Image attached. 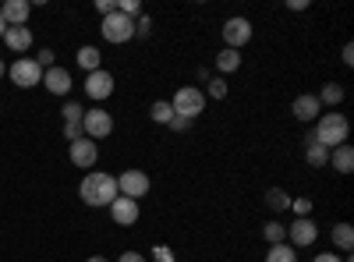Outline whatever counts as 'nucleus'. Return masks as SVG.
Segmentation results:
<instances>
[{
  "mask_svg": "<svg viewBox=\"0 0 354 262\" xmlns=\"http://www.w3.org/2000/svg\"><path fill=\"white\" fill-rule=\"evenodd\" d=\"M78 195H82L85 206L106 209L110 202L117 198V178H113V174H103V170H93V174H85V178H82Z\"/></svg>",
  "mask_w": 354,
  "mask_h": 262,
  "instance_id": "1",
  "label": "nucleus"
},
{
  "mask_svg": "<svg viewBox=\"0 0 354 262\" xmlns=\"http://www.w3.org/2000/svg\"><path fill=\"white\" fill-rule=\"evenodd\" d=\"M347 135H351V121L344 118V113H337V110H330V113L322 110L319 121H315V128H312V138H315L319 145H326V149H337V145H344Z\"/></svg>",
  "mask_w": 354,
  "mask_h": 262,
  "instance_id": "2",
  "label": "nucleus"
},
{
  "mask_svg": "<svg viewBox=\"0 0 354 262\" xmlns=\"http://www.w3.org/2000/svg\"><path fill=\"white\" fill-rule=\"evenodd\" d=\"M170 106H174L177 118H185V121H198L202 113H205V93L198 89V85H181V89L174 93Z\"/></svg>",
  "mask_w": 354,
  "mask_h": 262,
  "instance_id": "3",
  "label": "nucleus"
},
{
  "mask_svg": "<svg viewBox=\"0 0 354 262\" xmlns=\"http://www.w3.org/2000/svg\"><path fill=\"white\" fill-rule=\"evenodd\" d=\"M100 32H103V39H106V43L124 46V43H131V39H135V18H128V15H121V11H113V15H106V18H103Z\"/></svg>",
  "mask_w": 354,
  "mask_h": 262,
  "instance_id": "4",
  "label": "nucleus"
},
{
  "mask_svg": "<svg viewBox=\"0 0 354 262\" xmlns=\"http://www.w3.org/2000/svg\"><path fill=\"white\" fill-rule=\"evenodd\" d=\"M8 78L18 85V89H36V85H43V68L36 64V57H18V61L8 68Z\"/></svg>",
  "mask_w": 354,
  "mask_h": 262,
  "instance_id": "5",
  "label": "nucleus"
},
{
  "mask_svg": "<svg viewBox=\"0 0 354 262\" xmlns=\"http://www.w3.org/2000/svg\"><path fill=\"white\" fill-rule=\"evenodd\" d=\"M153 188V178L145 170H124V174H117V195H124V198H145Z\"/></svg>",
  "mask_w": 354,
  "mask_h": 262,
  "instance_id": "6",
  "label": "nucleus"
},
{
  "mask_svg": "<svg viewBox=\"0 0 354 262\" xmlns=\"http://www.w3.org/2000/svg\"><path fill=\"white\" fill-rule=\"evenodd\" d=\"M252 32H255L252 21L241 18V15L227 18L223 28H220V36H223V46H227V50H241V46H248V43H252Z\"/></svg>",
  "mask_w": 354,
  "mask_h": 262,
  "instance_id": "7",
  "label": "nucleus"
},
{
  "mask_svg": "<svg viewBox=\"0 0 354 262\" xmlns=\"http://www.w3.org/2000/svg\"><path fill=\"white\" fill-rule=\"evenodd\" d=\"M319 241V223L312 216H301V220H294L287 223V245L294 252H301V248H312Z\"/></svg>",
  "mask_w": 354,
  "mask_h": 262,
  "instance_id": "8",
  "label": "nucleus"
},
{
  "mask_svg": "<svg viewBox=\"0 0 354 262\" xmlns=\"http://www.w3.org/2000/svg\"><path fill=\"white\" fill-rule=\"evenodd\" d=\"M82 135L85 138H93V142H100V138H110L113 135V118L106 110H85V118H82Z\"/></svg>",
  "mask_w": 354,
  "mask_h": 262,
  "instance_id": "9",
  "label": "nucleus"
},
{
  "mask_svg": "<svg viewBox=\"0 0 354 262\" xmlns=\"http://www.w3.org/2000/svg\"><path fill=\"white\" fill-rule=\"evenodd\" d=\"M68 160L78 167V170H88V167H96V160H100V145L93 142V138H78V142H71L68 145Z\"/></svg>",
  "mask_w": 354,
  "mask_h": 262,
  "instance_id": "10",
  "label": "nucleus"
},
{
  "mask_svg": "<svg viewBox=\"0 0 354 262\" xmlns=\"http://www.w3.org/2000/svg\"><path fill=\"white\" fill-rule=\"evenodd\" d=\"M106 209H110V220H113L117 227H135L138 216H142V206H138L135 198H124V195H117Z\"/></svg>",
  "mask_w": 354,
  "mask_h": 262,
  "instance_id": "11",
  "label": "nucleus"
},
{
  "mask_svg": "<svg viewBox=\"0 0 354 262\" xmlns=\"http://www.w3.org/2000/svg\"><path fill=\"white\" fill-rule=\"evenodd\" d=\"M113 75L106 71V68H100V71H93V75H88L85 78V96L88 100H96V103H103V100H110L113 96Z\"/></svg>",
  "mask_w": 354,
  "mask_h": 262,
  "instance_id": "12",
  "label": "nucleus"
},
{
  "mask_svg": "<svg viewBox=\"0 0 354 262\" xmlns=\"http://www.w3.org/2000/svg\"><path fill=\"white\" fill-rule=\"evenodd\" d=\"M290 113H294V118H298L301 124H312V121H319L322 106H319V100H315L312 93H301V96H294V103H290Z\"/></svg>",
  "mask_w": 354,
  "mask_h": 262,
  "instance_id": "13",
  "label": "nucleus"
},
{
  "mask_svg": "<svg viewBox=\"0 0 354 262\" xmlns=\"http://www.w3.org/2000/svg\"><path fill=\"white\" fill-rule=\"evenodd\" d=\"M43 85H46V93H53V96H68L71 93V71L53 64L50 71H43Z\"/></svg>",
  "mask_w": 354,
  "mask_h": 262,
  "instance_id": "14",
  "label": "nucleus"
},
{
  "mask_svg": "<svg viewBox=\"0 0 354 262\" xmlns=\"http://www.w3.org/2000/svg\"><path fill=\"white\" fill-rule=\"evenodd\" d=\"M0 15H4L8 28L25 25V21H28V15H32V0H8V4H0Z\"/></svg>",
  "mask_w": 354,
  "mask_h": 262,
  "instance_id": "15",
  "label": "nucleus"
},
{
  "mask_svg": "<svg viewBox=\"0 0 354 262\" xmlns=\"http://www.w3.org/2000/svg\"><path fill=\"white\" fill-rule=\"evenodd\" d=\"M305 163L315 167V170L330 167V149H326V145H319V142L312 138V131H308V138H305Z\"/></svg>",
  "mask_w": 354,
  "mask_h": 262,
  "instance_id": "16",
  "label": "nucleus"
},
{
  "mask_svg": "<svg viewBox=\"0 0 354 262\" xmlns=\"http://www.w3.org/2000/svg\"><path fill=\"white\" fill-rule=\"evenodd\" d=\"M4 43H8V50H15V53H25L28 46H32V28H25V25H15V28H8V32H4Z\"/></svg>",
  "mask_w": 354,
  "mask_h": 262,
  "instance_id": "17",
  "label": "nucleus"
},
{
  "mask_svg": "<svg viewBox=\"0 0 354 262\" xmlns=\"http://www.w3.org/2000/svg\"><path fill=\"white\" fill-rule=\"evenodd\" d=\"M330 167H333L337 174H351V170H354V149H351V142L330 149Z\"/></svg>",
  "mask_w": 354,
  "mask_h": 262,
  "instance_id": "18",
  "label": "nucleus"
},
{
  "mask_svg": "<svg viewBox=\"0 0 354 262\" xmlns=\"http://www.w3.org/2000/svg\"><path fill=\"white\" fill-rule=\"evenodd\" d=\"M234 71H241V50H220L216 53V75L220 78H227V75H234Z\"/></svg>",
  "mask_w": 354,
  "mask_h": 262,
  "instance_id": "19",
  "label": "nucleus"
},
{
  "mask_svg": "<svg viewBox=\"0 0 354 262\" xmlns=\"http://www.w3.org/2000/svg\"><path fill=\"white\" fill-rule=\"evenodd\" d=\"M75 61H78V68L82 71H100L103 68V53H100V46H78V53H75Z\"/></svg>",
  "mask_w": 354,
  "mask_h": 262,
  "instance_id": "20",
  "label": "nucleus"
},
{
  "mask_svg": "<svg viewBox=\"0 0 354 262\" xmlns=\"http://www.w3.org/2000/svg\"><path fill=\"white\" fill-rule=\"evenodd\" d=\"M344 96H347V93H344V85H340V82H326V85H322V93H319L315 100H319V106L337 110V106L344 103Z\"/></svg>",
  "mask_w": 354,
  "mask_h": 262,
  "instance_id": "21",
  "label": "nucleus"
},
{
  "mask_svg": "<svg viewBox=\"0 0 354 262\" xmlns=\"http://www.w3.org/2000/svg\"><path fill=\"white\" fill-rule=\"evenodd\" d=\"M333 245H337V252H344V255L354 248V227H351V223H337V227H333Z\"/></svg>",
  "mask_w": 354,
  "mask_h": 262,
  "instance_id": "22",
  "label": "nucleus"
},
{
  "mask_svg": "<svg viewBox=\"0 0 354 262\" xmlns=\"http://www.w3.org/2000/svg\"><path fill=\"white\" fill-rule=\"evenodd\" d=\"M149 121H153V124H170V121H174V106H170V100H156V103L149 106Z\"/></svg>",
  "mask_w": 354,
  "mask_h": 262,
  "instance_id": "23",
  "label": "nucleus"
},
{
  "mask_svg": "<svg viewBox=\"0 0 354 262\" xmlns=\"http://www.w3.org/2000/svg\"><path fill=\"white\" fill-rule=\"evenodd\" d=\"M205 100H227V93H230V85H227V78H220V75H213L209 82H205Z\"/></svg>",
  "mask_w": 354,
  "mask_h": 262,
  "instance_id": "24",
  "label": "nucleus"
},
{
  "mask_svg": "<svg viewBox=\"0 0 354 262\" xmlns=\"http://www.w3.org/2000/svg\"><path fill=\"white\" fill-rule=\"evenodd\" d=\"M262 238L270 241V245H283L287 241V223H280V220H270L262 227Z\"/></svg>",
  "mask_w": 354,
  "mask_h": 262,
  "instance_id": "25",
  "label": "nucleus"
},
{
  "mask_svg": "<svg viewBox=\"0 0 354 262\" xmlns=\"http://www.w3.org/2000/svg\"><path fill=\"white\" fill-rule=\"evenodd\" d=\"M266 206H270L273 213H283V209H290V195L283 188H270L266 191Z\"/></svg>",
  "mask_w": 354,
  "mask_h": 262,
  "instance_id": "26",
  "label": "nucleus"
},
{
  "mask_svg": "<svg viewBox=\"0 0 354 262\" xmlns=\"http://www.w3.org/2000/svg\"><path fill=\"white\" fill-rule=\"evenodd\" d=\"M266 262H298V252H294L287 241H283V245H270V252H266Z\"/></svg>",
  "mask_w": 354,
  "mask_h": 262,
  "instance_id": "27",
  "label": "nucleus"
},
{
  "mask_svg": "<svg viewBox=\"0 0 354 262\" xmlns=\"http://www.w3.org/2000/svg\"><path fill=\"white\" fill-rule=\"evenodd\" d=\"M290 213H294V220L312 216V198H308V195H301V198H290Z\"/></svg>",
  "mask_w": 354,
  "mask_h": 262,
  "instance_id": "28",
  "label": "nucleus"
},
{
  "mask_svg": "<svg viewBox=\"0 0 354 262\" xmlns=\"http://www.w3.org/2000/svg\"><path fill=\"white\" fill-rule=\"evenodd\" d=\"M61 113H64V124H78V121L85 118V110H82V103H75V100H68Z\"/></svg>",
  "mask_w": 354,
  "mask_h": 262,
  "instance_id": "29",
  "label": "nucleus"
},
{
  "mask_svg": "<svg viewBox=\"0 0 354 262\" xmlns=\"http://www.w3.org/2000/svg\"><path fill=\"white\" fill-rule=\"evenodd\" d=\"M117 11L128 18H142V0H117Z\"/></svg>",
  "mask_w": 354,
  "mask_h": 262,
  "instance_id": "30",
  "label": "nucleus"
},
{
  "mask_svg": "<svg viewBox=\"0 0 354 262\" xmlns=\"http://www.w3.org/2000/svg\"><path fill=\"white\" fill-rule=\"evenodd\" d=\"M135 36H138V39H149V36H153V18H145V15L135 18Z\"/></svg>",
  "mask_w": 354,
  "mask_h": 262,
  "instance_id": "31",
  "label": "nucleus"
},
{
  "mask_svg": "<svg viewBox=\"0 0 354 262\" xmlns=\"http://www.w3.org/2000/svg\"><path fill=\"white\" fill-rule=\"evenodd\" d=\"M149 255H153L156 262H177V255H174V248H170V245H156Z\"/></svg>",
  "mask_w": 354,
  "mask_h": 262,
  "instance_id": "32",
  "label": "nucleus"
},
{
  "mask_svg": "<svg viewBox=\"0 0 354 262\" xmlns=\"http://www.w3.org/2000/svg\"><path fill=\"white\" fill-rule=\"evenodd\" d=\"M53 57H57L53 50H39V53H36V64H39L43 71H50V68H53Z\"/></svg>",
  "mask_w": 354,
  "mask_h": 262,
  "instance_id": "33",
  "label": "nucleus"
},
{
  "mask_svg": "<svg viewBox=\"0 0 354 262\" xmlns=\"http://www.w3.org/2000/svg\"><path fill=\"white\" fill-rule=\"evenodd\" d=\"M64 138H68V145L78 142V138H82V121H78V124H64Z\"/></svg>",
  "mask_w": 354,
  "mask_h": 262,
  "instance_id": "34",
  "label": "nucleus"
},
{
  "mask_svg": "<svg viewBox=\"0 0 354 262\" xmlns=\"http://www.w3.org/2000/svg\"><path fill=\"white\" fill-rule=\"evenodd\" d=\"M96 11L106 18V15H113L117 11V0H96Z\"/></svg>",
  "mask_w": 354,
  "mask_h": 262,
  "instance_id": "35",
  "label": "nucleus"
},
{
  "mask_svg": "<svg viewBox=\"0 0 354 262\" xmlns=\"http://www.w3.org/2000/svg\"><path fill=\"white\" fill-rule=\"evenodd\" d=\"M312 262H347V255H333V248H330V252H322V255H315Z\"/></svg>",
  "mask_w": 354,
  "mask_h": 262,
  "instance_id": "36",
  "label": "nucleus"
},
{
  "mask_svg": "<svg viewBox=\"0 0 354 262\" xmlns=\"http://www.w3.org/2000/svg\"><path fill=\"white\" fill-rule=\"evenodd\" d=\"M167 128H170V131H188V128H192V121H185V118H177V113H174V121H170Z\"/></svg>",
  "mask_w": 354,
  "mask_h": 262,
  "instance_id": "37",
  "label": "nucleus"
},
{
  "mask_svg": "<svg viewBox=\"0 0 354 262\" xmlns=\"http://www.w3.org/2000/svg\"><path fill=\"white\" fill-rule=\"evenodd\" d=\"M117 262H149V259H145L142 252H124V255L117 259Z\"/></svg>",
  "mask_w": 354,
  "mask_h": 262,
  "instance_id": "38",
  "label": "nucleus"
},
{
  "mask_svg": "<svg viewBox=\"0 0 354 262\" xmlns=\"http://www.w3.org/2000/svg\"><path fill=\"white\" fill-rule=\"evenodd\" d=\"M340 61H344L347 68L354 64V46H351V43H344V53H340Z\"/></svg>",
  "mask_w": 354,
  "mask_h": 262,
  "instance_id": "39",
  "label": "nucleus"
},
{
  "mask_svg": "<svg viewBox=\"0 0 354 262\" xmlns=\"http://www.w3.org/2000/svg\"><path fill=\"white\" fill-rule=\"evenodd\" d=\"M290 11H308V0H287Z\"/></svg>",
  "mask_w": 354,
  "mask_h": 262,
  "instance_id": "40",
  "label": "nucleus"
},
{
  "mask_svg": "<svg viewBox=\"0 0 354 262\" xmlns=\"http://www.w3.org/2000/svg\"><path fill=\"white\" fill-rule=\"evenodd\" d=\"M195 78H198V82L205 85V82H209V78H213V71H209V68H198V71H195Z\"/></svg>",
  "mask_w": 354,
  "mask_h": 262,
  "instance_id": "41",
  "label": "nucleus"
},
{
  "mask_svg": "<svg viewBox=\"0 0 354 262\" xmlns=\"http://www.w3.org/2000/svg\"><path fill=\"white\" fill-rule=\"evenodd\" d=\"M85 262H110V259H106V255H88Z\"/></svg>",
  "mask_w": 354,
  "mask_h": 262,
  "instance_id": "42",
  "label": "nucleus"
},
{
  "mask_svg": "<svg viewBox=\"0 0 354 262\" xmlns=\"http://www.w3.org/2000/svg\"><path fill=\"white\" fill-rule=\"evenodd\" d=\"M4 32H8V21H4V15H0V39H4Z\"/></svg>",
  "mask_w": 354,
  "mask_h": 262,
  "instance_id": "43",
  "label": "nucleus"
},
{
  "mask_svg": "<svg viewBox=\"0 0 354 262\" xmlns=\"http://www.w3.org/2000/svg\"><path fill=\"white\" fill-rule=\"evenodd\" d=\"M4 75H8V64H4V61H0V78H4Z\"/></svg>",
  "mask_w": 354,
  "mask_h": 262,
  "instance_id": "44",
  "label": "nucleus"
}]
</instances>
